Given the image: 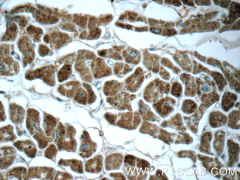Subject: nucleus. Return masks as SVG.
Instances as JSON below:
<instances>
[{
    "mask_svg": "<svg viewBox=\"0 0 240 180\" xmlns=\"http://www.w3.org/2000/svg\"><path fill=\"white\" fill-rule=\"evenodd\" d=\"M170 85L168 83L155 81L150 83L145 88L143 93L144 99L150 103H154L158 101L164 94H168Z\"/></svg>",
    "mask_w": 240,
    "mask_h": 180,
    "instance_id": "obj_1",
    "label": "nucleus"
},
{
    "mask_svg": "<svg viewBox=\"0 0 240 180\" xmlns=\"http://www.w3.org/2000/svg\"><path fill=\"white\" fill-rule=\"evenodd\" d=\"M116 125L120 128L129 130L136 129L140 124L141 119L138 112H128L120 113Z\"/></svg>",
    "mask_w": 240,
    "mask_h": 180,
    "instance_id": "obj_2",
    "label": "nucleus"
},
{
    "mask_svg": "<svg viewBox=\"0 0 240 180\" xmlns=\"http://www.w3.org/2000/svg\"><path fill=\"white\" fill-rule=\"evenodd\" d=\"M176 101L174 99L167 97L159 99L153 103L152 106L157 113L161 118H165L173 112Z\"/></svg>",
    "mask_w": 240,
    "mask_h": 180,
    "instance_id": "obj_3",
    "label": "nucleus"
},
{
    "mask_svg": "<svg viewBox=\"0 0 240 180\" xmlns=\"http://www.w3.org/2000/svg\"><path fill=\"white\" fill-rule=\"evenodd\" d=\"M123 159V155L120 153H115L109 155L105 160V169L109 171L119 169L122 164Z\"/></svg>",
    "mask_w": 240,
    "mask_h": 180,
    "instance_id": "obj_4",
    "label": "nucleus"
},
{
    "mask_svg": "<svg viewBox=\"0 0 240 180\" xmlns=\"http://www.w3.org/2000/svg\"><path fill=\"white\" fill-rule=\"evenodd\" d=\"M121 94L114 97H108L107 101L112 106L118 109L124 110L127 109L129 104V94H125L123 97Z\"/></svg>",
    "mask_w": 240,
    "mask_h": 180,
    "instance_id": "obj_5",
    "label": "nucleus"
},
{
    "mask_svg": "<svg viewBox=\"0 0 240 180\" xmlns=\"http://www.w3.org/2000/svg\"><path fill=\"white\" fill-rule=\"evenodd\" d=\"M139 114L143 121L153 122L156 121L159 122L161 121L160 118L156 116L151 110L150 106L144 103L142 100L139 101Z\"/></svg>",
    "mask_w": 240,
    "mask_h": 180,
    "instance_id": "obj_6",
    "label": "nucleus"
},
{
    "mask_svg": "<svg viewBox=\"0 0 240 180\" xmlns=\"http://www.w3.org/2000/svg\"><path fill=\"white\" fill-rule=\"evenodd\" d=\"M161 125L163 127H169L179 131H184L186 130L183 124L182 116L179 113H177L169 120L163 121Z\"/></svg>",
    "mask_w": 240,
    "mask_h": 180,
    "instance_id": "obj_7",
    "label": "nucleus"
},
{
    "mask_svg": "<svg viewBox=\"0 0 240 180\" xmlns=\"http://www.w3.org/2000/svg\"><path fill=\"white\" fill-rule=\"evenodd\" d=\"M227 117L218 111L212 112L209 116L210 125L213 128H217L225 125L228 120Z\"/></svg>",
    "mask_w": 240,
    "mask_h": 180,
    "instance_id": "obj_8",
    "label": "nucleus"
},
{
    "mask_svg": "<svg viewBox=\"0 0 240 180\" xmlns=\"http://www.w3.org/2000/svg\"><path fill=\"white\" fill-rule=\"evenodd\" d=\"M10 118L12 122L19 124L23 121L25 114L24 109L15 104H10L9 107Z\"/></svg>",
    "mask_w": 240,
    "mask_h": 180,
    "instance_id": "obj_9",
    "label": "nucleus"
},
{
    "mask_svg": "<svg viewBox=\"0 0 240 180\" xmlns=\"http://www.w3.org/2000/svg\"><path fill=\"white\" fill-rule=\"evenodd\" d=\"M237 99V96L235 94L229 92H225L222 97L221 102L222 109L227 112L232 108Z\"/></svg>",
    "mask_w": 240,
    "mask_h": 180,
    "instance_id": "obj_10",
    "label": "nucleus"
},
{
    "mask_svg": "<svg viewBox=\"0 0 240 180\" xmlns=\"http://www.w3.org/2000/svg\"><path fill=\"white\" fill-rule=\"evenodd\" d=\"M26 123L27 128L30 130H33L35 128L37 130V125L39 124V113L35 109H30L27 112Z\"/></svg>",
    "mask_w": 240,
    "mask_h": 180,
    "instance_id": "obj_11",
    "label": "nucleus"
},
{
    "mask_svg": "<svg viewBox=\"0 0 240 180\" xmlns=\"http://www.w3.org/2000/svg\"><path fill=\"white\" fill-rule=\"evenodd\" d=\"M79 84V82L77 81L69 82L60 85L59 87L58 90L62 94L64 95L66 94L68 97L73 96L78 88Z\"/></svg>",
    "mask_w": 240,
    "mask_h": 180,
    "instance_id": "obj_12",
    "label": "nucleus"
},
{
    "mask_svg": "<svg viewBox=\"0 0 240 180\" xmlns=\"http://www.w3.org/2000/svg\"><path fill=\"white\" fill-rule=\"evenodd\" d=\"M214 90L208 94H203L200 98V100L205 106L208 108L212 104L219 100V95L217 93L215 87H213Z\"/></svg>",
    "mask_w": 240,
    "mask_h": 180,
    "instance_id": "obj_13",
    "label": "nucleus"
},
{
    "mask_svg": "<svg viewBox=\"0 0 240 180\" xmlns=\"http://www.w3.org/2000/svg\"><path fill=\"white\" fill-rule=\"evenodd\" d=\"M159 131L158 127L157 125L147 121H143L139 129V132L142 133L148 134L155 136Z\"/></svg>",
    "mask_w": 240,
    "mask_h": 180,
    "instance_id": "obj_14",
    "label": "nucleus"
},
{
    "mask_svg": "<svg viewBox=\"0 0 240 180\" xmlns=\"http://www.w3.org/2000/svg\"><path fill=\"white\" fill-rule=\"evenodd\" d=\"M103 157L101 154H98L94 158L90 159L88 162L90 163V171L91 172L98 173L102 170L103 165Z\"/></svg>",
    "mask_w": 240,
    "mask_h": 180,
    "instance_id": "obj_15",
    "label": "nucleus"
},
{
    "mask_svg": "<svg viewBox=\"0 0 240 180\" xmlns=\"http://www.w3.org/2000/svg\"><path fill=\"white\" fill-rule=\"evenodd\" d=\"M228 124L230 127L238 129L240 128V112L237 110H233L229 114Z\"/></svg>",
    "mask_w": 240,
    "mask_h": 180,
    "instance_id": "obj_16",
    "label": "nucleus"
},
{
    "mask_svg": "<svg viewBox=\"0 0 240 180\" xmlns=\"http://www.w3.org/2000/svg\"><path fill=\"white\" fill-rule=\"evenodd\" d=\"M197 107V105L194 101L188 99L184 100L183 101L181 109L183 113L189 114L195 112Z\"/></svg>",
    "mask_w": 240,
    "mask_h": 180,
    "instance_id": "obj_17",
    "label": "nucleus"
},
{
    "mask_svg": "<svg viewBox=\"0 0 240 180\" xmlns=\"http://www.w3.org/2000/svg\"><path fill=\"white\" fill-rule=\"evenodd\" d=\"M72 73L71 66L69 64L64 65L59 71L57 73L58 81L62 82L68 79Z\"/></svg>",
    "mask_w": 240,
    "mask_h": 180,
    "instance_id": "obj_18",
    "label": "nucleus"
},
{
    "mask_svg": "<svg viewBox=\"0 0 240 180\" xmlns=\"http://www.w3.org/2000/svg\"><path fill=\"white\" fill-rule=\"evenodd\" d=\"M185 82V87L184 94L186 96L193 97L196 94V86L194 81H192L190 83V77L187 75Z\"/></svg>",
    "mask_w": 240,
    "mask_h": 180,
    "instance_id": "obj_19",
    "label": "nucleus"
},
{
    "mask_svg": "<svg viewBox=\"0 0 240 180\" xmlns=\"http://www.w3.org/2000/svg\"><path fill=\"white\" fill-rule=\"evenodd\" d=\"M74 99L79 103L86 104L87 102V93L82 88H78L75 93Z\"/></svg>",
    "mask_w": 240,
    "mask_h": 180,
    "instance_id": "obj_20",
    "label": "nucleus"
},
{
    "mask_svg": "<svg viewBox=\"0 0 240 180\" xmlns=\"http://www.w3.org/2000/svg\"><path fill=\"white\" fill-rule=\"evenodd\" d=\"M125 167V171L128 179L137 180L138 174V169L135 167L126 166Z\"/></svg>",
    "mask_w": 240,
    "mask_h": 180,
    "instance_id": "obj_21",
    "label": "nucleus"
},
{
    "mask_svg": "<svg viewBox=\"0 0 240 180\" xmlns=\"http://www.w3.org/2000/svg\"><path fill=\"white\" fill-rule=\"evenodd\" d=\"M182 93V87L178 82H176L172 84L170 92L171 94L173 96L179 98L181 95Z\"/></svg>",
    "mask_w": 240,
    "mask_h": 180,
    "instance_id": "obj_22",
    "label": "nucleus"
},
{
    "mask_svg": "<svg viewBox=\"0 0 240 180\" xmlns=\"http://www.w3.org/2000/svg\"><path fill=\"white\" fill-rule=\"evenodd\" d=\"M137 157L131 154L125 155L124 158V163L126 166L135 167Z\"/></svg>",
    "mask_w": 240,
    "mask_h": 180,
    "instance_id": "obj_23",
    "label": "nucleus"
},
{
    "mask_svg": "<svg viewBox=\"0 0 240 180\" xmlns=\"http://www.w3.org/2000/svg\"><path fill=\"white\" fill-rule=\"evenodd\" d=\"M73 21L77 25L83 28H85L86 26L87 19L83 17L76 15L74 17Z\"/></svg>",
    "mask_w": 240,
    "mask_h": 180,
    "instance_id": "obj_24",
    "label": "nucleus"
},
{
    "mask_svg": "<svg viewBox=\"0 0 240 180\" xmlns=\"http://www.w3.org/2000/svg\"><path fill=\"white\" fill-rule=\"evenodd\" d=\"M105 117L108 122L110 124L114 125H116V120L117 117V114L107 113L105 114Z\"/></svg>",
    "mask_w": 240,
    "mask_h": 180,
    "instance_id": "obj_25",
    "label": "nucleus"
},
{
    "mask_svg": "<svg viewBox=\"0 0 240 180\" xmlns=\"http://www.w3.org/2000/svg\"><path fill=\"white\" fill-rule=\"evenodd\" d=\"M100 34L99 29L96 27L91 30L88 38L89 39H95L99 37Z\"/></svg>",
    "mask_w": 240,
    "mask_h": 180,
    "instance_id": "obj_26",
    "label": "nucleus"
},
{
    "mask_svg": "<svg viewBox=\"0 0 240 180\" xmlns=\"http://www.w3.org/2000/svg\"><path fill=\"white\" fill-rule=\"evenodd\" d=\"M147 164V162L145 160L137 158L136 165V167L138 168H142V169H144L148 166Z\"/></svg>",
    "mask_w": 240,
    "mask_h": 180,
    "instance_id": "obj_27",
    "label": "nucleus"
},
{
    "mask_svg": "<svg viewBox=\"0 0 240 180\" xmlns=\"http://www.w3.org/2000/svg\"><path fill=\"white\" fill-rule=\"evenodd\" d=\"M109 175L114 180H126V178L122 173L120 172H113L109 174Z\"/></svg>",
    "mask_w": 240,
    "mask_h": 180,
    "instance_id": "obj_28",
    "label": "nucleus"
},
{
    "mask_svg": "<svg viewBox=\"0 0 240 180\" xmlns=\"http://www.w3.org/2000/svg\"><path fill=\"white\" fill-rule=\"evenodd\" d=\"M161 69L160 72V75L163 78L165 79H169V75L168 72L166 71H165V69Z\"/></svg>",
    "mask_w": 240,
    "mask_h": 180,
    "instance_id": "obj_29",
    "label": "nucleus"
},
{
    "mask_svg": "<svg viewBox=\"0 0 240 180\" xmlns=\"http://www.w3.org/2000/svg\"><path fill=\"white\" fill-rule=\"evenodd\" d=\"M0 104V120L1 121H3L5 120L6 117L3 106L2 105H1V103Z\"/></svg>",
    "mask_w": 240,
    "mask_h": 180,
    "instance_id": "obj_30",
    "label": "nucleus"
},
{
    "mask_svg": "<svg viewBox=\"0 0 240 180\" xmlns=\"http://www.w3.org/2000/svg\"><path fill=\"white\" fill-rule=\"evenodd\" d=\"M165 2L168 4H173L176 6H179L181 5V3L178 0H166Z\"/></svg>",
    "mask_w": 240,
    "mask_h": 180,
    "instance_id": "obj_31",
    "label": "nucleus"
},
{
    "mask_svg": "<svg viewBox=\"0 0 240 180\" xmlns=\"http://www.w3.org/2000/svg\"><path fill=\"white\" fill-rule=\"evenodd\" d=\"M201 89L203 92H208L210 91L211 89L206 84H203L201 86Z\"/></svg>",
    "mask_w": 240,
    "mask_h": 180,
    "instance_id": "obj_32",
    "label": "nucleus"
},
{
    "mask_svg": "<svg viewBox=\"0 0 240 180\" xmlns=\"http://www.w3.org/2000/svg\"><path fill=\"white\" fill-rule=\"evenodd\" d=\"M240 82L238 81H236L234 86V90L237 92L240 93Z\"/></svg>",
    "mask_w": 240,
    "mask_h": 180,
    "instance_id": "obj_33",
    "label": "nucleus"
},
{
    "mask_svg": "<svg viewBox=\"0 0 240 180\" xmlns=\"http://www.w3.org/2000/svg\"><path fill=\"white\" fill-rule=\"evenodd\" d=\"M150 30L151 32L156 34H160L161 32L160 30L153 27H151L150 28Z\"/></svg>",
    "mask_w": 240,
    "mask_h": 180,
    "instance_id": "obj_34",
    "label": "nucleus"
},
{
    "mask_svg": "<svg viewBox=\"0 0 240 180\" xmlns=\"http://www.w3.org/2000/svg\"><path fill=\"white\" fill-rule=\"evenodd\" d=\"M166 33L168 35L170 36L175 34L176 32L174 30L171 29L167 30Z\"/></svg>",
    "mask_w": 240,
    "mask_h": 180,
    "instance_id": "obj_35",
    "label": "nucleus"
},
{
    "mask_svg": "<svg viewBox=\"0 0 240 180\" xmlns=\"http://www.w3.org/2000/svg\"><path fill=\"white\" fill-rule=\"evenodd\" d=\"M135 29V30L138 31H142L145 30H146V27H136Z\"/></svg>",
    "mask_w": 240,
    "mask_h": 180,
    "instance_id": "obj_36",
    "label": "nucleus"
},
{
    "mask_svg": "<svg viewBox=\"0 0 240 180\" xmlns=\"http://www.w3.org/2000/svg\"><path fill=\"white\" fill-rule=\"evenodd\" d=\"M125 18V16L124 15H121L119 18V19L120 20H123Z\"/></svg>",
    "mask_w": 240,
    "mask_h": 180,
    "instance_id": "obj_37",
    "label": "nucleus"
},
{
    "mask_svg": "<svg viewBox=\"0 0 240 180\" xmlns=\"http://www.w3.org/2000/svg\"><path fill=\"white\" fill-rule=\"evenodd\" d=\"M240 105V103L239 102H237L236 104L235 105V107H239Z\"/></svg>",
    "mask_w": 240,
    "mask_h": 180,
    "instance_id": "obj_38",
    "label": "nucleus"
},
{
    "mask_svg": "<svg viewBox=\"0 0 240 180\" xmlns=\"http://www.w3.org/2000/svg\"><path fill=\"white\" fill-rule=\"evenodd\" d=\"M225 155L224 154L221 156V157L222 158L224 159L225 158Z\"/></svg>",
    "mask_w": 240,
    "mask_h": 180,
    "instance_id": "obj_39",
    "label": "nucleus"
},
{
    "mask_svg": "<svg viewBox=\"0 0 240 180\" xmlns=\"http://www.w3.org/2000/svg\"><path fill=\"white\" fill-rule=\"evenodd\" d=\"M203 16L202 15H197V16L198 17H200V16Z\"/></svg>",
    "mask_w": 240,
    "mask_h": 180,
    "instance_id": "obj_40",
    "label": "nucleus"
},
{
    "mask_svg": "<svg viewBox=\"0 0 240 180\" xmlns=\"http://www.w3.org/2000/svg\"><path fill=\"white\" fill-rule=\"evenodd\" d=\"M49 140L50 142H51L52 141V139L50 138H49Z\"/></svg>",
    "mask_w": 240,
    "mask_h": 180,
    "instance_id": "obj_41",
    "label": "nucleus"
},
{
    "mask_svg": "<svg viewBox=\"0 0 240 180\" xmlns=\"http://www.w3.org/2000/svg\"><path fill=\"white\" fill-rule=\"evenodd\" d=\"M57 99H58V100H59V101H62V100H61L60 99H59V98H57Z\"/></svg>",
    "mask_w": 240,
    "mask_h": 180,
    "instance_id": "obj_42",
    "label": "nucleus"
},
{
    "mask_svg": "<svg viewBox=\"0 0 240 180\" xmlns=\"http://www.w3.org/2000/svg\"><path fill=\"white\" fill-rule=\"evenodd\" d=\"M225 15H222V17H225Z\"/></svg>",
    "mask_w": 240,
    "mask_h": 180,
    "instance_id": "obj_43",
    "label": "nucleus"
},
{
    "mask_svg": "<svg viewBox=\"0 0 240 180\" xmlns=\"http://www.w3.org/2000/svg\"><path fill=\"white\" fill-rule=\"evenodd\" d=\"M238 167H240V164H238Z\"/></svg>",
    "mask_w": 240,
    "mask_h": 180,
    "instance_id": "obj_44",
    "label": "nucleus"
}]
</instances>
